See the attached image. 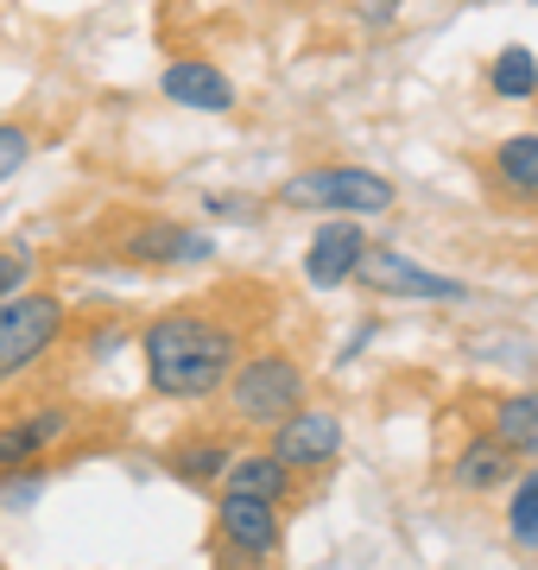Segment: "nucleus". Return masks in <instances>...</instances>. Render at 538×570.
<instances>
[{
  "label": "nucleus",
  "mask_w": 538,
  "mask_h": 570,
  "mask_svg": "<svg viewBox=\"0 0 538 570\" xmlns=\"http://www.w3.org/2000/svg\"><path fill=\"white\" fill-rule=\"evenodd\" d=\"M216 489L228 494H253V501H279L286 508L291 489H298V475H291L272 450H253V444H235L228 450V463H222V482Z\"/></svg>",
  "instance_id": "4468645a"
},
{
  "label": "nucleus",
  "mask_w": 538,
  "mask_h": 570,
  "mask_svg": "<svg viewBox=\"0 0 538 570\" xmlns=\"http://www.w3.org/2000/svg\"><path fill=\"white\" fill-rule=\"evenodd\" d=\"M488 431L514 450L519 463H538V387H519V393L488 400Z\"/></svg>",
  "instance_id": "2eb2a0df"
},
{
  "label": "nucleus",
  "mask_w": 538,
  "mask_h": 570,
  "mask_svg": "<svg viewBox=\"0 0 538 570\" xmlns=\"http://www.w3.org/2000/svg\"><path fill=\"white\" fill-rule=\"evenodd\" d=\"M159 96H166L171 108H190V115H235V108H241L235 77H228L216 58H197V51H185V58H171L166 70H159Z\"/></svg>",
  "instance_id": "f8f14e48"
},
{
  "label": "nucleus",
  "mask_w": 538,
  "mask_h": 570,
  "mask_svg": "<svg viewBox=\"0 0 538 570\" xmlns=\"http://www.w3.org/2000/svg\"><path fill=\"white\" fill-rule=\"evenodd\" d=\"M203 216H216V223H260L267 204L248 197V190H203Z\"/></svg>",
  "instance_id": "aec40b11"
},
{
  "label": "nucleus",
  "mask_w": 538,
  "mask_h": 570,
  "mask_svg": "<svg viewBox=\"0 0 538 570\" xmlns=\"http://www.w3.org/2000/svg\"><path fill=\"white\" fill-rule=\"evenodd\" d=\"M32 153H39V127L32 121H0V184H13L32 165Z\"/></svg>",
  "instance_id": "6ab92c4d"
},
{
  "label": "nucleus",
  "mask_w": 538,
  "mask_h": 570,
  "mask_svg": "<svg viewBox=\"0 0 538 570\" xmlns=\"http://www.w3.org/2000/svg\"><path fill=\"white\" fill-rule=\"evenodd\" d=\"M279 209H317V216H393L399 209V184L373 165H355V159H323V165H305L279 178L272 190Z\"/></svg>",
  "instance_id": "7ed1b4c3"
},
{
  "label": "nucleus",
  "mask_w": 538,
  "mask_h": 570,
  "mask_svg": "<svg viewBox=\"0 0 538 570\" xmlns=\"http://www.w3.org/2000/svg\"><path fill=\"white\" fill-rule=\"evenodd\" d=\"M488 96L500 102H538V51L532 45H500L495 58H488Z\"/></svg>",
  "instance_id": "a211bd4d"
},
{
  "label": "nucleus",
  "mask_w": 538,
  "mask_h": 570,
  "mask_svg": "<svg viewBox=\"0 0 538 570\" xmlns=\"http://www.w3.org/2000/svg\"><path fill=\"white\" fill-rule=\"evenodd\" d=\"M272 431V456L291 469V475H330L336 463H342V444H349V425H342V412L336 406H291Z\"/></svg>",
  "instance_id": "6e6552de"
},
{
  "label": "nucleus",
  "mask_w": 538,
  "mask_h": 570,
  "mask_svg": "<svg viewBox=\"0 0 538 570\" xmlns=\"http://www.w3.org/2000/svg\"><path fill=\"white\" fill-rule=\"evenodd\" d=\"M514 475H519L514 450L500 444L488 425H469V438H462V444H456V456L444 463V489L462 494V501H488V494H500Z\"/></svg>",
  "instance_id": "9d476101"
},
{
  "label": "nucleus",
  "mask_w": 538,
  "mask_h": 570,
  "mask_svg": "<svg viewBox=\"0 0 538 570\" xmlns=\"http://www.w3.org/2000/svg\"><path fill=\"white\" fill-rule=\"evenodd\" d=\"M481 178L495 197L519 209H538V134H507L481 153Z\"/></svg>",
  "instance_id": "ddd939ff"
},
{
  "label": "nucleus",
  "mask_w": 538,
  "mask_h": 570,
  "mask_svg": "<svg viewBox=\"0 0 538 570\" xmlns=\"http://www.w3.org/2000/svg\"><path fill=\"white\" fill-rule=\"evenodd\" d=\"M311 400V362L298 355V348H279V343H267V348H248L241 362H235V374L222 381V393L209 400V406H222V419L228 425H279L291 406H305Z\"/></svg>",
  "instance_id": "f03ea898"
},
{
  "label": "nucleus",
  "mask_w": 538,
  "mask_h": 570,
  "mask_svg": "<svg viewBox=\"0 0 538 570\" xmlns=\"http://www.w3.org/2000/svg\"><path fill=\"white\" fill-rule=\"evenodd\" d=\"M248 317H235L222 298H185L140 324L146 393L166 406H209L235 362L248 355Z\"/></svg>",
  "instance_id": "f257e3e1"
},
{
  "label": "nucleus",
  "mask_w": 538,
  "mask_h": 570,
  "mask_svg": "<svg viewBox=\"0 0 538 570\" xmlns=\"http://www.w3.org/2000/svg\"><path fill=\"white\" fill-rule=\"evenodd\" d=\"M0 570H7V564H0Z\"/></svg>",
  "instance_id": "5701e85b"
},
{
  "label": "nucleus",
  "mask_w": 538,
  "mask_h": 570,
  "mask_svg": "<svg viewBox=\"0 0 538 570\" xmlns=\"http://www.w3.org/2000/svg\"><path fill=\"white\" fill-rule=\"evenodd\" d=\"M70 336H77V324H70V305L58 292L26 285L13 298H0V393L20 387L26 374L39 362H51Z\"/></svg>",
  "instance_id": "20e7f679"
},
{
  "label": "nucleus",
  "mask_w": 538,
  "mask_h": 570,
  "mask_svg": "<svg viewBox=\"0 0 538 570\" xmlns=\"http://www.w3.org/2000/svg\"><path fill=\"white\" fill-rule=\"evenodd\" d=\"M228 450H235V444L216 438V431H185V438L166 450V469L185 482V489H216V482H222Z\"/></svg>",
  "instance_id": "dca6fc26"
},
{
  "label": "nucleus",
  "mask_w": 538,
  "mask_h": 570,
  "mask_svg": "<svg viewBox=\"0 0 538 570\" xmlns=\"http://www.w3.org/2000/svg\"><path fill=\"white\" fill-rule=\"evenodd\" d=\"M349 285L368 292V298H399V305H462L469 298V285L456 279V273H437V266L412 261L399 247H373V242H368V254H361Z\"/></svg>",
  "instance_id": "0eeeda50"
},
{
  "label": "nucleus",
  "mask_w": 538,
  "mask_h": 570,
  "mask_svg": "<svg viewBox=\"0 0 538 570\" xmlns=\"http://www.w3.org/2000/svg\"><path fill=\"white\" fill-rule=\"evenodd\" d=\"M39 279V254L32 247H0V298H13Z\"/></svg>",
  "instance_id": "412c9836"
},
{
  "label": "nucleus",
  "mask_w": 538,
  "mask_h": 570,
  "mask_svg": "<svg viewBox=\"0 0 538 570\" xmlns=\"http://www.w3.org/2000/svg\"><path fill=\"white\" fill-rule=\"evenodd\" d=\"M368 254V223L361 216H330V223L311 228L305 242V285L311 292H342L355 279V266Z\"/></svg>",
  "instance_id": "9b49d317"
},
{
  "label": "nucleus",
  "mask_w": 538,
  "mask_h": 570,
  "mask_svg": "<svg viewBox=\"0 0 538 570\" xmlns=\"http://www.w3.org/2000/svg\"><path fill=\"white\" fill-rule=\"evenodd\" d=\"M349 13L368 26V32H380V26H393V20H399V0H355Z\"/></svg>",
  "instance_id": "4be33fe9"
},
{
  "label": "nucleus",
  "mask_w": 538,
  "mask_h": 570,
  "mask_svg": "<svg viewBox=\"0 0 538 570\" xmlns=\"http://www.w3.org/2000/svg\"><path fill=\"white\" fill-rule=\"evenodd\" d=\"M114 261L133 266V273H185V266L216 261V235L185 223V216L152 209V216H127L114 228Z\"/></svg>",
  "instance_id": "423d86ee"
},
{
  "label": "nucleus",
  "mask_w": 538,
  "mask_h": 570,
  "mask_svg": "<svg viewBox=\"0 0 538 570\" xmlns=\"http://www.w3.org/2000/svg\"><path fill=\"white\" fill-rule=\"evenodd\" d=\"M286 551V508L253 501V494L216 489V520H209V570H272Z\"/></svg>",
  "instance_id": "39448f33"
},
{
  "label": "nucleus",
  "mask_w": 538,
  "mask_h": 570,
  "mask_svg": "<svg viewBox=\"0 0 538 570\" xmlns=\"http://www.w3.org/2000/svg\"><path fill=\"white\" fill-rule=\"evenodd\" d=\"M500 539L519 558H538V463H526L507 482V508H500Z\"/></svg>",
  "instance_id": "f3484780"
},
{
  "label": "nucleus",
  "mask_w": 538,
  "mask_h": 570,
  "mask_svg": "<svg viewBox=\"0 0 538 570\" xmlns=\"http://www.w3.org/2000/svg\"><path fill=\"white\" fill-rule=\"evenodd\" d=\"M77 425H83V412L63 406V400H39V406L0 419V475H26V469H39L44 456H58V450L77 438Z\"/></svg>",
  "instance_id": "1a4fd4ad"
}]
</instances>
